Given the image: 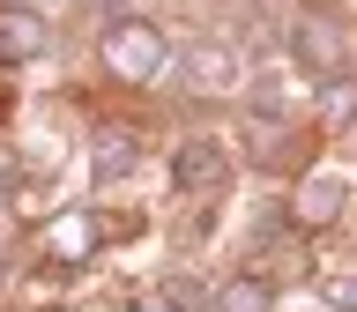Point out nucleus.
<instances>
[{
	"mask_svg": "<svg viewBox=\"0 0 357 312\" xmlns=\"http://www.w3.org/2000/svg\"><path fill=\"white\" fill-rule=\"evenodd\" d=\"M38 45H45V22H38V15H22V8L0 15V60H30Z\"/></svg>",
	"mask_w": 357,
	"mask_h": 312,
	"instance_id": "obj_1",
	"label": "nucleus"
},
{
	"mask_svg": "<svg viewBox=\"0 0 357 312\" xmlns=\"http://www.w3.org/2000/svg\"><path fill=\"white\" fill-rule=\"evenodd\" d=\"M119 52H127V67H134V75H149V67H156V45H149V30H127V45L112 38V60H119Z\"/></svg>",
	"mask_w": 357,
	"mask_h": 312,
	"instance_id": "obj_2",
	"label": "nucleus"
},
{
	"mask_svg": "<svg viewBox=\"0 0 357 312\" xmlns=\"http://www.w3.org/2000/svg\"><path fill=\"white\" fill-rule=\"evenodd\" d=\"M216 171H223V164H216V149H186V178H194V186H208Z\"/></svg>",
	"mask_w": 357,
	"mask_h": 312,
	"instance_id": "obj_3",
	"label": "nucleus"
},
{
	"mask_svg": "<svg viewBox=\"0 0 357 312\" xmlns=\"http://www.w3.org/2000/svg\"><path fill=\"white\" fill-rule=\"evenodd\" d=\"M223 312H268V297H261V290H231V297H223Z\"/></svg>",
	"mask_w": 357,
	"mask_h": 312,
	"instance_id": "obj_4",
	"label": "nucleus"
}]
</instances>
